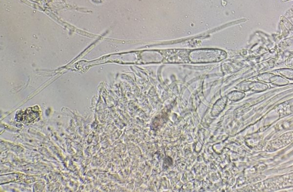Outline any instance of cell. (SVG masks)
<instances>
[{
  "instance_id": "1",
  "label": "cell",
  "mask_w": 293,
  "mask_h": 192,
  "mask_svg": "<svg viewBox=\"0 0 293 192\" xmlns=\"http://www.w3.org/2000/svg\"><path fill=\"white\" fill-rule=\"evenodd\" d=\"M35 108V107L29 108L25 111H20L22 114H20V112H18L17 114L18 121L28 123L39 117V112L37 110H34Z\"/></svg>"
}]
</instances>
